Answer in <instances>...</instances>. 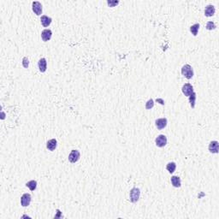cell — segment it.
<instances>
[{
    "mask_svg": "<svg viewBox=\"0 0 219 219\" xmlns=\"http://www.w3.org/2000/svg\"><path fill=\"white\" fill-rule=\"evenodd\" d=\"M195 101H196V93L194 92L190 96H189V102H190V105L192 108L195 107Z\"/></svg>",
    "mask_w": 219,
    "mask_h": 219,
    "instance_id": "d6986e66",
    "label": "cell"
},
{
    "mask_svg": "<svg viewBox=\"0 0 219 219\" xmlns=\"http://www.w3.org/2000/svg\"><path fill=\"white\" fill-rule=\"evenodd\" d=\"M215 11H216L215 7H214L212 4H209V5H207V6L205 7V17H212V16L215 14Z\"/></svg>",
    "mask_w": 219,
    "mask_h": 219,
    "instance_id": "9c48e42d",
    "label": "cell"
},
{
    "mask_svg": "<svg viewBox=\"0 0 219 219\" xmlns=\"http://www.w3.org/2000/svg\"><path fill=\"white\" fill-rule=\"evenodd\" d=\"M52 32L50 29H45L41 33V38H42L43 41H45V42H47L48 40H50L52 38Z\"/></svg>",
    "mask_w": 219,
    "mask_h": 219,
    "instance_id": "8fae6325",
    "label": "cell"
},
{
    "mask_svg": "<svg viewBox=\"0 0 219 219\" xmlns=\"http://www.w3.org/2000/svg\"><path fill=\"white\" fill-rule=\"evenodd\" d=\"M157 101H158V102H161V104H162V105H164V101H163V100H162V99H160V98H158V99H157Z\"/></svg>",
    "mask_w": 219,
    "mask_h": 219,
    "instance_id": "cb8c5ba5",
    "label": "cell"
},
{
    "mask_svg": "<svg viewBox=\"0 0 219 219\" xmlns=\"http://www.w3.org/2000/svg\"><path fill=\"white\" fill-rule=\"evenodd\" d=\"M28 57H24L23 58V60H22V65H23V67L24 68H28Z\"/></svg>",
    "mask_w": 219,
    "mask_h": 219,
    "instance_id": "7402d4cb",
    "label": "cell"
},
{
    "mask_svg": "<svg viewBox=\"0 0 219 219\" xmlns=\"http://www.w3.org/2000/svg\"><path fill=\"white\" fill-rule=\"evenodd\" d=\"M140 196V190L137 187H134L131 189L130 194H129V198H130V201L132 203H135L139 200Z\"/></svg>",
    "mask_w": 219,
    "mask_h": 219,
    "instance_id": "7a4b0ae2",
    "label": "cell"
},
{
    "mask_svg": "<svg viewBox=\"0 0 219 219\" xmlns=\"http://www.w3.org/2000/svg\"><path fill=\"white\" fill-rule=\"evenodd\" d=\"M200 26L199 23H195V24H194V25H192L190 27V32L192 33V34L194 36H196L198 34V31L200 29Z\"/></svg>",
    "mask_w": 219,
    "mask_h": 219,
    "instance_id": "2e32d148",
    "label": "cell"
},
{
    "mask_svg": "<svg viewBox=\"0 0 219 219\" xmlns=\"http://www.w3.org/2000/svg\"><path fill=\"white\" fill-rule=\"evenodd\" d=\"M155 142H156L157 146H158V147H164L167 144V137L165 135H164V134H160V135H158L156 138Z\"/></svg>",
    "mask_w": 219,
    "mask_h": 219,
    "instance_id": "5b68a950",
    "label": "cell"
},
{
    "mask_svg": "<svg viewBox=\"0 0 219 219\" xmlns=\"http://www.w3.org/2000/svg\"><path fill=\"white\" fill-rule=\"evenodd\" d=\"M182 74L187 79H188V80L192 79L194 76V70H193V68L191 67V65H189V64L183 65V68H182Z\"/></svg>",
    "mask_w": 219,
    "mask_h": 219,
    "instance_id": "6da1fadb",
    "label": "cell"
},
{
    "mask_svg": "<svg viewBox=\"0 0 219 219\" xmlns=\"http://www.w3.org/2000/svg\"><path fill=\"white\" fill-rule=\"evenodd\" d=\"M176 163H174V162H170V163H169V164L166 165V169H167V170L170 174L173 173L176 170Z\"/></svg>",
    "mask_w": 219,
    "mask_h": 219,
    "instance_id": "e0dca14e",
    "label": "cell"
},
{
    "mask_svg": "<svg viewBox=\"0 0 219 219\" xmlns=\"http://www.w3.org/2000/svg\"><path fill=\"white\" fill-rule=\"evenodd\" d=\"M118 1H114V2H112V1H108L107 2V3H108V5H109L110 7H114L115 5H116V4H118Z\"/></svg>",
    "mask_w": 219,
    "mask_h": 219,
    "instance_id": "603a6c76",
    "label": "cell"
},
{
    "mask_svg": "<svg viewBox=\"0 0 219 219\" xmlns=\"http://www.w3.org/2000/svg\"><path fill=\"white\" fill-rule=\"evenodd\" d=\"M216 28V25L213 21H208L206 23V29L207 30H212Z\"/></svg>",
    "mask_w": 219,
    "mask_h": 219,
    "instance_id": "ffe728a7",
    "label": "cell"
},
{
    "mask_svg": "<svg viewBox=\"0 0 219 219\" xmlns=\"http://www.w3.org/2000/svg\"><path fill=\"white\" fill-rule=\"evenodd\" d=\"M182 91H183V94L185 96L189 97L194 92V87L191 84H189V83H186V84H184L183 86Z\"/></svg>",
    "mask_w": 219,
    "mask_h": 219,
    "instance_id": "8992f818",
    "label": "cell"
},
{
    "mask_svg": "<svg viewBox=\"0 0 219 219\" xmlns=\"http://www.w3.org/2000/svg\"><path fill=\"white\" fill-rule=\"evenodd\" d=\"M32 197L29 194H24L21 197V205L23 207H27L30 205L31 203Z\"/></svg>",
    "mask_w": 219,
    "mask_h": 219,
    "instance_id": "277c9868",
    "label": "cell"
},
{
    "mask_svg": "<svg viewBox=\"0 0 219 219\" xmlns=\"http://www.w3.org/2000/svg\"><path fill=\"white\" fill-rule=\"evenodd\" d=\"M167 123H168V121L166 118H159L155 121V125L158 129L161 130L167 126Z\"/></svg>",
    "mask_w": 219,
    "mask_h": 219,
    "instance_id": "ba28073f",
    "label": "cell"
},
{
    "mask_svg": "<svg viewBox=\"0 0 219 219\" xmlns=\"http://www.w3.org/2000/svg\"><path fill=\"white\" fill-rule=\"evenodd\" d=\"M81 157V153L78 150H72L71 152L69 155V161L70 163H76Z\"/></svg>",
    "mask_w": 219,
    "mask_h": 219,
    "instance_id": "3957f363",
    "label": "cell"
},
{
    "mask_svg": "<svg viewBox=\"0 0 219 219\" xmlns=\"http://www.w3.org/2000/svg\"><path fill=\"white\" fill-rule=\"evenodd\" d=\"M40 21H41V24L45 27V28H47L48 26H50V24L52 23V19L47 16H42L41 18H40Z\"/></svg>",
    "mask_w": 219,
    "mask_h": 219,
    "instance_id": "4fadbf2b",
    "label": "cell"
},
{
    "mask_svg": "<svg viewBox=\"0 0 219 219\" xmlns=\"http://www.w3.org/2000/svg\"><path fill=\"white\" fill-rule=\"evenodd\" d=\"M38 67L39 69V71L44 73L46 71V69H47V62H46V59L45 58H41L39 59V63H38Z\"/></svg>",
    "mask_w": 219,
    "mask_h": 219,
    "instance_id": "30bf717a",
    "label": "cell"
},
{
    "mask_svg": "<svg viewBox=\"0 0 219 219\" xmlns=\"http://www.w3.org/2000/svg\"><path fill=\"white\" fill-rule=\"evenodd\" d=\"M154 106V102H153V99H149L146 104V109L150 110L152 109V107Z\"/></svg>",
    "mask_w": 219,
    "mask_h": 219,
    "instance_id": "44dd1931",
    "label": "cell"
},
{
    "mask_svg": "<svg viewBox=\"0 0 219 219\" xmlns=\"http://www.w3.org/2000/svg\"><path fill=\"white\" fill-rule=\"evenodd\" d=\"M26 186H27L31 191H34L37 187V182L36 181H34V180H32V181H30V182L26 183Z\"/></svg>",
    "mask_w": 219,
    "mask_h": 219,
    "instance_id": "ac0fdd59",
    "label": "cell"
},
{
    "mask_svg": "<svg viewBox=\"0 0 219 219\" xmlns=\"http://www.w3.org/2000/svg\"><path fill=\"white\" fill-rule=\"evenodd\" d=\"M218 142L217 140H213L209 145V151L211 153H218Z\"/></svg>",
    "mask_w": 219,
    "mask_h": 219,
    "instance_id": "7c38bea8",
    "label": "cell"
},
{
    "mask_svg": "<svg viewBox=\"0 0 219 219\" xmlns=\"http://www.w3.org/2000/svg\"><path fill=\"white\" fill-rule=\"evenodd\" d=\"M171 183L175 187H180L182 183H181V178L179 176H172L171 177Z\"/></svg>",
    "mask_w": 219,
    "mask_h": 219,
    "instance_id": "9a60e30c",
    "label": "cell"
},
{
    "mask_svg": "<svg viewBox=\"0 0 219 219\" xmlns=\"http://www.w3.org/2000/svg\"><path fill=\"white\" fill-rule=\"evenodd\" d=\"M56 145H57L56 140L52 139V140H50L47 141V143H46V147H47L48 150H50V151L52 152V151H54L55 149L56 148Z\"/></svg>",
    "mask_w": 219,
    "mask_h": 219,
    "instance_id": "5bb4252c",
    "label": "cell"
},
{
    "mask_svg": "<svg viewBox=\"0 0 219 219\" xmlns=\"http://www.w3.org/2000/svg\"><path fill=\"white\" fill-rule=\"evenodd\" d=\"M32 9H33V11L36 14L37 16H40L42 14V4L39 2H38V1L33 2Z\"/></svg>",
    "mask_w": 219,
    "mask_h": 219,
    "instance_id": "52a82bcc",
    "label": "cell"
}]
</instances>
